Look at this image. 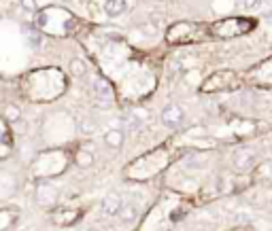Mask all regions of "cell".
I'll list each match as a JSON object with an SVG mask.
<instances>
[{"label": "cell", "mask_w": 272, "mask_h": 231, "mask_svg": "<svg viewBox=\"0 0 272 231\" xmlns=\"http://www.w3.org/2000/svg\"><path fill=\"white\" fill-rule=\"evenodd\" d=\"M79 218V212H64V214H54V221L57 223V225H68V223H73V221H77Z\"/></svg>", "instance_id": "ba28073f"}, {"label": "cell", "mask_w": 272, "mask_h": 231, "mask_svg": "<svg viewBox=\"0 0 272 231\" xmlns=\"http://www.w3.org/2000/svg\"><path fill=\"white\" fill-rule=\"evenodd\" d=\"M104 144H107L109 148H121V144H124V132L117 128L109 130L107 134H104Z\"/></svg>", "instance_id": "52a82bcc"}, {"label": "cell", "mask_w": 272, "mask_h": 231, "mask_svg": "<svg viewBox=\"0 0 272 231\" xmlns=\"http://www.w3.org/2000/svg\"><path fill=\"white\" fill-rule=\"evenodd\" d=\"M64 2H71V0H64Z\"/></svg>", "instance_id": "5bb4252c"}, {"label": "cell", "mask_w": 272, "mask_h": 231, "mask_svg": "<svg viewBox=\"0 0 272 231\" xmlns=\"http://www.w3.org/2000/svg\"><path fill=\"white\" fill-rule=\"evenodd\" d=\"M185 121V113L181 106H177V104H170V106H166L164 111H162V123L166 125V128H179Z\"/></svg>", "instance_id": "6da1fadb"}, {"label": "cell", "mask_w": 272, "mask_h": 231, "mask_svg": "<svg viewBox=\"0 0 272 231\" xmlns=\"http://www.w3.org/2000/svg\"><path fill=\"white\" fill-rule=\"evenodd\" d=\"M138 214H141V204L134 199H124V206H121V210H119V221L121 223H132V221H136Z\"/></svg>", "instance_id": "7a4b0ae2"}, {"label": "cell", "mask_w": 272, "mask_h": 231, "mask_svg": "<svg viewBox=\"0 0 272 231\" xmlns=\"http://www.w3.org/2000/svg\"><path fill=\"white\" fill-rule=\"evenodd\" d=\"M232 161L238 170H247V167H251L255 164V153H253L251 148H238V151L234 153Z\"/></svg>", "instance_id": "277c9868"}, {"label": "cell", "mask_w": 272, "mask_h": 231, "mask_svg": "<svg viewBox=\"0 0 272 231\" xmlns=\"http://www.w3.org/2000/svg\"><path fill=\"white\" fill-rule=\"evenodd\" d=\"M71 70H73L74 77H81V74L85 72V64H83L81 60H73V62H71Z\"/></svg>", "instance_id": "30bf717a"}, {"label": "cell", "mask_w": 272, "mask_h": 231, "mask_svg": "<svg viewBox=\"0 0 272 231\" xmlns=\"http://www.w3.org/2000/svg\"><path fill=\"white\" fill-rule=\"evenodd\" d=\"M262 4H264V0H242V9H247V11H257V9H262Z\"/></svg>", "instance_id": "8fae6325"}, {"label": "cell", "mask_w": 272, "mask_h": 231, "mask_svg": "<svg viewBox=\"0 0 272 231\" xmlns=\"http://www.w3.org/2000/svg\"><path fill=\"white\" fill-rule=\"evenodd\" d=\"M94 94L98 98V102H102V104H109V102L113 100L111 85H109L107 81H102V79H96L94 81Z\"/></svg>", "instance_id": "5b68a950"}, {"label": "cell", "mask_w": 272, "mask_h": 231, "mask_svg": "<svg viewBox=\"0 0 272 231\" xmlns=\"http://www.w3.org/2000/svg\"><path fill=\"white\" fill-rule=\"evenodd\" d=\"M77 164L81 165V167H88V165H91L94 164V157H91V153H88V151H81V153H77Z\"/></svg>", "instance_id": "9c48e42d"}, {"label": "cell", "mask_w": 272, "mask_h": 231, "mask_svg": "<svg viewBox=\"0 0 272 231\" xmlns=\"http://www.w3.org/2000/svg\"><path fill=\"white\" fill-rule=\"evenodd\" d=\"M121 206H124V199H121L117 193H109L107 198L102 199V212L107 216H117Z\"/></svg>", "instance_id": "3957f363"}, {"label": "cell", "mask_w": 272, "mask_h": 231, "mask_svg": "<svg viewBox=\"0 0 272 231\" xmlns=\"http://www.w3.org/2000/svg\"><path fill=\"white\" fill-rule=\"evenodd\" d=\"M126 9H128V2H126V0H107V2H104V13L109 17L124 15Z\"/></svg>", "instance_id": "8992f818"}, {"label": "cell", "mask_w": 272, "mask_h": 231, "mask_svg": "<svg viewBox=\"0 0 272 231\" xmlns=\"http://www.w3.org/2000/svg\"><path fill=\"white\" fill-rule=\"evenodd\" d=\"M21 7H24V11H28V13H34L36 11V0H21Z\"/></svg>", "instance_id": "7c38bea8"}, {"label": "cell", "mask_w": 272, "mask_h": 231, "mask_svg": "<svg viewBox=\"0 0 272 231\" xmlns=\"http://www.w3.org/2000/svg\"><path fill=\"white\" fill-rule=\"evenodd\" d=\"M4 115H7V117H9L11 121H13V123H17V117H19V111L15 113V106H9L7 111H4Z\"/></svg>", "instance_id": "4fadbf2b"}]
</instances>
